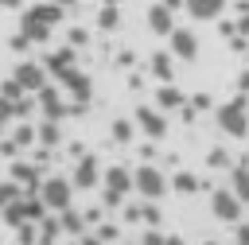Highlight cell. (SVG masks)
I'll list each match as a JSON object with an SVG mask.
<instances>
[{"label": "cell", "instance_id": "6da1fadb", "mask_svg": "<svg viewBox=\"0 0 249 245\" xmlns=\"http://www.w3.org/2000/svg\"><path fill=\"white\" fill-rule=\"evenodd\" d=\"M218 128L233 140H241L249 132V113H245V97H233L226 105H218Z\"/></svg>", "mask_w": 249, "mask_h": 245}, {"label": "cell", "instance_id": "7a4b0ae2", "mask_svg": "<svg viewBox=\"0 0 249 245\" xmlns=\"http://www.w3.org/2000/svg\"><path fill=\"white\" fill-rule=\"evenodd\" d=\"M39 202H43V210H66L70 202H74V187H70V179H62V175H51V179H43L39 183Z\"/></svg>", "mask_w": 249, "mask_h": 245}, {"label": "cell", "instance_id": "3957f363", "mask_svg": "<svg viewBox=\"0 0 249 245\" xmlns=\"http://www.w3.org/2000/svg\"><path fill=\"white\" fill-rule=\"evenodd\" d=\"M132 187H136L140 198H148V202H156V198L167 194V179H163V171L152 167V163H140V167L132 171Z\"/></svg>", "mask_w": 249, "mask_h": 245}, {"label": "cell", "instance_id": "277c9868", "mask_svg": "<svg viewBox=\"0 0 249 245\" xmlns=\"http://www.w3.org/2000/svg\"><path fill=\"white\" fill-rule=\"evenodd\" d=\"M0 214H4L8 226H27V222H39V218H43V202H39V194H19V198H16L12 206H4Z\"/></svg>", "mask_w": 249, "mask_h": 245}, {"label": "cell", "instance_id": "5b68a950", "mask_svg": "<svg viewBox=\"0 0 249 245\" xmlns=\"http://www.w3.org/2000/svg\"><path fill=\"white\" fill-rule=\"evenodd\" d=\"M210 210H214V218H218V222H233V226L241 222V202L233 198V191H230V187H222V191H214V194H210Z\"/></svg>", "mask_w": 249, "mask_h": 245}, {"label": "cell", "instance_id": "8992f818", "mask_svg": "<svg viewBox=\"0 0 249 245\" xmlns=\"http://www.w3.org/2000/svg\"><path fill=\"white\" fill-rule=\"evenodd\" d=\"M58 78H62V86L78 97V109H86L89 105V97H93V86H89V78L82 74V70H74V66H66V70H58Z\"/></svg>", "mask_w": 249, "mask_h": 245}, {"label": "cell", "instance_id": "52a82bcc", "mask_svg": "<svg viewBox=\"0 0 249 245\" xmlns=\"http://www.w3.org/2000/svg\"><path fill=\"white\" fill-rule=\"evenodd\" d=\"M128 191H132V175H128L124 167H109V171H105V202L117 206Z\"/></svg>", "mask_w": 249, "mask_h": 245}, {"label": "cell", "instance_id": "ba28073f", "mask_svg": "<svg viewBox=\"0 0 249 245\" xmlns=\"http://www.w3.org/2000/svg\"><path fill=\"white\" fill-rule=\"evenodd\" d=\"M12 82H16L19 89H31V93H39V89L47 86V70H43L39 62H19V66H16V74H12Z\"/></svg>", "mask_w": 249, "mask_h": 245}, {"label": "cell", "instance_id": "9c48e42d", "mask_svg": "<svg viewBox=\"0 0 249 245\" xmlns=\"http://www.w3.org/2000/svg\"><path fill=\"white\" fill-rule=\"evenodd\" d=\"M167 39H171V51H167L171 58H183V62H191V58L198 54V39H195V31H187V27H175Z\"/></svg>", "mask_w": 249, "mask_h": 245}, {"label": "cell", "instance_id": "30bf717a", "mask_svg": "<svg viewBox=\"0 0 249 245\" xmlns=\"http://www.w3.org/2000/svg\"><path fill=\"white\" fill-rule=\"evenodd\" d=\"M136 124H140V132L152 136V140H163V136H167V121H163L160 109H152V105H140V109H136Z\"/></svg>", "mask_w": 249, "mask_h": 245}, {"label": "cell", "instance_id": "8fae6325", "mask_svg": "<svg viewBox=\"0 0 249 245\" xmlns=\"http://www.w3.org/2000/svg\"><path fill=\"white\" fill-rule=\"evenodd\" d=\"M97 179H101V171H97V159H93V156H86V159H78L70 187H78V191H89V187H97Z\"/></svg>", "mask_w": 249, "mask_h": 245}, {"label": "cell", "instance_id": "7c38bea8", "mask_svg": "<svg viewBox=\"0 0 249 245\" xmlns=\"http://www.w3.org/2000/svg\"><path fill=\"white\" fill-rule=\"evenodd\" d=\"M230 191H233V198L241 206L249 202V163H233L230 167Z\"/></svg>", "mask_w": 249, "mask_h": 245}, {"label": "cell", "instance_id": "4fadbf2b", "mask_svg": "<svg viewBox=\"0 0 249 245\" xmlns=\"http://www.w3.org/2000/svg\"><path fill=\"white\" fill-rule=\"evenodd\" d=\"M183 8H187V16H195V19H218L222 8H226V0H183Z\"/></svg>", "mask_w": 249, "mask_h": 245}, {"label": "cell", "instance_id": "5bb4252c", "mask_svg": "<svg viewBox=\"0 0 249 245\" xmlns=\"http://www.w3.org/2000/svg\"><path fill=\"white\" fill-rule=\"evenodd\" d=\"M148 27H152L156 35H171V31H175V23H171V8H163V4L148 8Z\"/></svg>", "mask_w": 249, "mask_h": 245}, {"label": "cell", "instance_id": "9a60e30c", "mask_svg": "<svg viewBox=\"0 0 249 245\" xmlns=\"http://www.w3.org/2000/svg\"><path fill=\"white\" fill-rule=\"evenodd\" d=\"M39 105H43V113H47V121H62V113H66V105H62V97H58V89H39Z\"/></svg>", "mask_w": 249, "mask_h": 245}, {"label": "cell", "instance_id": "2e32d148", "mask_svg": "<svg viewBox=\"0 0 249 245\" xmlns=\"http://www.w3.org/2000/svg\"><path fill=\"white\" fill-rule=\"evenodd\" d=\"M58 229H62V233H82V229H86V214H78L74 206H66V210L58 214Z\"/></svg>", "mask_w": 249, "mask_h": 245}, {"label": "cell", "instance_id": "e0dca14e", "mask_svg": "<svg viewBox=\"0 0 249 245\" xmlns=\"http://www.w3.org/2000/svg\"><path fill=\"white\" fill-rule=\"evenodd\" d=\"M58 218H39V226H35V241L39 245H54L58 241Z\"/></svg>", "mask_w": 249, "mask_h": 245}, {"label": "cell", "instance_id": "ac0fdd59", "mask_svg": "<svg viewBox=\"0 0 249 245\" xmlns=\"http://www.w3.org/2000/svg\"><path fill=\"white\" fill-rule=\"evenodd\" d=\"M152 74H156L160 82H171V74H175V66H171V54H167V51H160V54H152Z\"/></svg>", "mask_w": 249, "mask_h": 245}, {"label": "cell", "instance_id": "d6986e66", "mask_svg": "<svg viewBox=\"0 0 249 245\" xmlns=\"http://www.w3.org/2000/svg\"><path fill=\"white\" fill-rule=\"evenodd\" d=\"M12 183L23 191V187H35L39 183V171L31 167V163H16V171H12Z\"/></svg>", "mask_w": 249, "mask_h": 245}, {"label": "cell", "instance_id": "ffe728a7", "mask_svg": "<svg viewBox=\"0 0 249 245\" xmlns=\"http://www.w3.org/2000/svg\"><path fill=\"white\" fill-rule=\"evenodd\" d=\"M183 101H187V97H183L179 89H167V86H163V89L156 93V105H160V109H179Z\"/></svg>", "mask_w": 249, "mask_h": 245}, {"label": "cell", "instance_id": "44dd1931", "mask_svg": "<svg viewBox=\"0 0 249 245\" xmlns=\"http://www.w3.org/2000/svg\"><path fill=\"white\" fill-rule=\"evenodd\" d=\"M171 187H175V191H183V194H195V191H202V183H198L191 171H179V175L171 179Z\"/></svg>", "mask_w": 249, "mask_h": 245}, {"label": "cell", "instance_id": "7402d4cb", "mask_svg": "<svg viewBox=\"0 0 249 245\" xmlns=\"http://www.w3.org/2000/svg\"><path fill=\"white\" fill-rule=\"evenodd\" d=\"M39 140H43V144H58V140H62V132H58V121H43V128H39Z\"/></svg>", "mask_w": 249, "mask_h": 245}, {"label": "cell", "instance_id": "603a6c76", "mask_svg": "<svg viewBox=\"0 0 249 245\" xmlns=\"http://www.w3.org/2000/svg\"><path fill=\"white\" fill-rule=\"evenodd\" d=\"M140 245H183V241H179V237H163L160 229H148V233L140 237Z\"/></svg>", "mask_w": 249, "mask_h": 245}, {"label": "cell", "instance_id": "cb8c5ba5", "mask_svg": "<svg viewBox=\"0 0 249 245\" xmlns=\"http://www.w3.org/2000/svg\"><path fill=\"white\" fill-rule=\"evenodd\" d=\"M19 194H23V191H19V187H16L12 179H8V183H0V210H4V206H12V202H16Z\"/></svg>", "mask_w": 249, "mask_h": 245}, {"label": "cell", "instance_id": "d4e9b609", "mask_svg": "<svg viewBox=\"0 0 249 245\" xmlns=\"http://www.w3.org/2000/svg\"><path fill=\"white\" fill-rule=\"evenodd\" d=\"M97 23H101V27H105V31H113V27H117V23H121V12H117V8H105V12H101V19H97Z\"/></svg>", "mask_w": 249, "mask_h": 245}, {"label": "cell", "instance_id": "484cf974", "mask_svg": "<svg viewBox=\"0 0 249 245\" xmlns=\"http://www.w3.org/2000/svg\"><path fill=\"white\" fill-rule=\"evenodd\" d=\"M113 140H121V144L132 140V124L128 121H113Z\"/></svg>", "mask_w": 249, "mask_h": 245}, {"label": "cell", "instance_id": "4316f807", "mask_svg": "<svg viewBox=\"0 0 249 245\" xmlns=\"http://www.w3.org/2000/svg\"><path fill=\"white\" fill-rule=\"evenodd\" d=\"M233 245H249V226H245V222L233 226Z\"/></svg>", "mask_w": 249, "mask_h": 245}, {"label": "cell", "instance_id": "83f0119b", "mask_svg": "<svg viewBox=\"0 0 249 245\" xmlns=\"http://www.w3.org/2000/svg\"><path fill=\"white\" fill-rule=\"evenodd\" d=\"M31 140H35L31 124H19V128H16V144H31Z\"/></svg>", "mask_w": 249, "mask_h": 245}, {"label": "cell", "instance_id": "f1b7e54d", "mask_svg": "<svg viewBox=\"0 0 249 245\" xmlns=\"http://www.w3.org/2000/svg\"><path fill=\"white\" fill-rule=\"evenodd\" d=\"M12 117H16V113H12V101H4V97H0V132H4V124H8Z\"/></svg>", "mask_w": 249, "mask_h": 245}, {"label": "cell", "instance_id": "f546056e", "mask_svg": "<svg viewBox=\"0 0 249 245\" xmlns=\"http://www.w3.org/2000/svg\"><path fill=\"white\" fill-rule=\"evenodd\" d=\"M210 163H214V167H226L230 156H226V152H210Z\"/></svg>", "mask_w": 249, "mask_h": 245}, {"label": "cell", "instance_id": "4dcf8cb0", "mask_svg": "<svg viewBox=\"0 0 249 245\" xmlns=\"http://www.w3.org/2000/svg\"><path fill=\"white\" fill-rule=\"evenodd\" d=\"M86 39H89V35H86V31H70V47H82V43H86Z\"/></svg>", "mask_w": 249, "mask_h": 245}, {"label": "cell", "instance_id": "1f68e13d", "mask_svg": "<svg viewBox=\"0 0 249 245\" xmlns=\"http://www.w3.org/2000/svg\"><path fill=\"white\" fill-rule=\"evenodd\" d=\"M78 245H105V241H101V237H82Z\"/></svg>", "mask_w": 249, "mask_h": 245}, {"label": "cell", "instance_id": "d6a6232c", "mask_svg": "<svg viewBox=\"0 0 249 245\" xmlns=\"http://www.w3.org/2000/svg\"><path fill=\"white\" fill-rule=\"evenodd\" d=\"M54 4H58V8H62V4H70V0H54Z\"/></svg>", "mask_w": 249, "mask_h": 245}, {"label": "cell", "instance_id": "836d02e7", "mask_svg": "<svg viewBox=\"0 0 249 245\" xmlns=\"http://www.w3.org/2000/svg\"><path fill=\"white\" fill-rule=\"evenodd\" d=\"M202 245H218V241H202Z\"/></svg>", "mask_w": 249, "mask_h": 245}]
</instances>
